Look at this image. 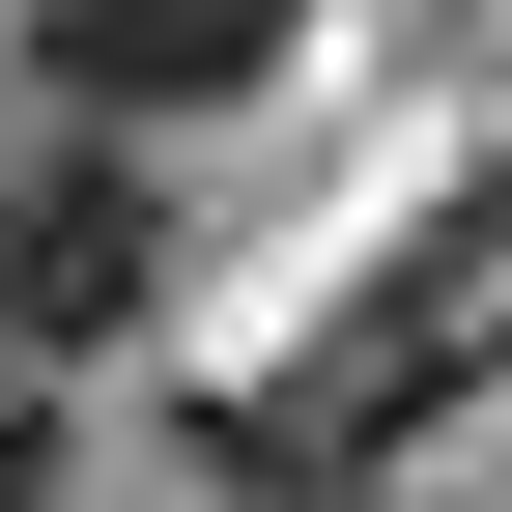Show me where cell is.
<instances>
[{"label": "cell", "mask_w": 512, "mask_h": 512, "mask_svg": "<svg viewBox=\"0 0 512 512\" xmlns=\"http://www.w3.org/2000/svg\"><path fill=\"white\" fill-rule=\"evenodd\" d=\"M285 29H313V0H29V86L143 143V114H228V86H256Z\"/></svg>", "instance_id": "obj_3"}, {"label": "cell", "mask_w": 512, "mask_h": 512, "mask_svg": "<svg viewBox=\"0 0 512 512\" xmlns=\"http://www.w3.org/2000/svg\"><path fill=\"white\" fill-rule=\"evenodd\" d=\"M143 313H171V171L114 143V114L0 143V342H29V370H114Z\"/></svg>", "instance_id": "obj_2"}, {"label": "cell", "mask_w": 512, "mask_h": 512, "mask_svg": "<svg viewBox=\"0 0 512 512\" xmlns=\"http://www.w3.org/2000/svg\"><path fill=\"white\" fill-rule=\"evenodd\" d=\"M0 512H57V399H0Z\"/></svg>", "instance_id": "obj_4"}, {"label": "cell", "mask_w": 512, "mask_h": 512, "mask_svg": "<svg viewBox=\"0 0 512 512\" xmlns=\"http://www.w3.org/2000/svg\"><path fill=\"white\" fill-rule=\"evenodd\" d=\"M484 370H512V171H456L285 370H228V399H200V484H228V512H342L399 427H456Z\"/></svg>", "instance_id": "obj_1"}]
</instances>
